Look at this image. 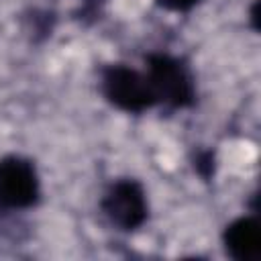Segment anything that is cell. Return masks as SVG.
Returning <instances> with one entry per match:
<instances>
[{"label":"cell","instance_id":"cell-6","mask_svg":"<svg viewBox=\"0 0 261 261\" xmlns=\"http://www.w3.org/2000/svg\"><path fill=\"white\" fill-rule=\"evenodd\" d=\"M192 167L202 181H212L216 175V151L214 149H198L192 155Z\"/></svg>","mask_w":261,"mask_h":261},{"label":"cell","instance_id":"cell-1","mask_svg":"<svg viewBox=\"0 0 261 261\" xmlns=\"http://www.w3.org/2000/svg\"><path fill=\"white\" fill-rule=\"evenodd\" d=\"M145 73L157 104L169 108H192L196 104V82L186 59L165 51L145 55Z\"/></svg>","mask_w":261,"mask_h":261},{"label":"cell","instance_id":"cell-10","mask_svg":"<svg viewBox=\"0 0 261 261\" xmlns=\"http://www.w3.org/2000/svg\"><path fill=\"white\" fill-rule=\"evenodd\" d=\"M257 8H259V0H255V2H253L251 12H249V18H251V24H253V29H255V31H259V14H257Z\"/></svg>","mask_w":261,"mask_h":261},{"label":"cell","instance_id":"cell-3","mask_svg":"<svg viewBox=\"0 0 261 261\" xmlns=\"http://www.w3.org/2000/svg\"><path fill=\"white\" fill-rule=\"evenodd\" d=\"M100 210L106 220L122 232L141 228L149 218V202L143 184L135 177L114 179L100 198Z\"/></svg>","mask_w":261,"mask_h":261},{"label":"cell","instance_id":"cell-2","mask_svg":"<svg viewBox=\"0 0 261 261\" xmlns=\"http://www.w3.org/2000/svg\"><path fill=\"white\" fill-rule=\"evenodd\" d=\"M100 92L110 106L128 114H141L157 106L147 73L124 63H108L100 67Z\"/></svg>","mask_w":261,"mask_h":261},{"label":"cell","instance_id":"cell-7","mask_svg":"<svg viewBox=\"0 0 261 261\" xmlns=\"http://www.w3.org/2000/svg\"><path fill=\"white\" fill-rule=\"evenodd\" d=\"M27 22H29V31H33V41H41L51 35L55 16H53V12H47V10H43V12L33 10L31 16H27Z\"/></svg>","mask_w":261,"mask_h":261},{"label":"cell","instance_id":"cell-8","mask_svg":"<svg viewBox=\"0 0 261 261\" xmlns=\"http://www.w3.org/2000/svg\"><path fill=\"white\" fill-rule=\"evenodd\" d=\"M159 8L169 10V12H190L192 8H196L202 0H153Z\"/></svg>","mask_w":261,"mask_h":261},{"label":"cell","instance_id":"cell-5","mask_svg":"<svg viewBox=\"0 0 261 261\" xmlns=\"http://www.w3.org/2000/svg\"><path fill=\"white\" fill-rule=\"evenodd\" d=\"M222 245L234 261L261 259V224L255 216H241L228 222L222 230Z\"/></svg>","mask_w":261,"mask_h":261},{"label":"cell","instance_id":"cell-4","mask_svg":"<svg viewBox=\"0 0 261 261\" xmlns=\"http://www.w3.org/2000/svg\"><path fill=\"white\" fill-rule=\"evenodd\" d=\"M41 200V181L29 157L10 153L0 157V208L27 210Z\"/></svg>","mask_w":261,"mask_h":261},{"label":"cell","instance_id":"cell-9","mask_svg":"<svg viewBox=\"0 0 261 261\" xmlns=\"http://www.w3.org/2000/svg\"><path fill=\"white\" fill-rule=\"evenodd\" d=\"M82 2H84V6H82V10H80V14H82L80 18H84V20H86L88 16L96 18L108 0H82Z\"/></svg>","mask_w":261,"mask_h":261}]
</instances>
